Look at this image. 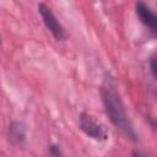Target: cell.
Listing matches in <instances>:
<instances>
[{"mask_svg":"<svg viewBox=\"0 0 157 157\" xmlns=\"http://www.w3.org/2000/svg\"><path fill=\"white\" fill-rule=\"evenodd\" d=\"M101 97L105 114L109 118L110 123L117 129H119L126 136V139L137 141V134L126 114L125 105L115 87V83L109 75L107 76V78H104V82L101 87Z\"/></svg>","mask_w":157,"mask_h":157,"instance_id":"6da1fadb","label":"cell"},{"mask_svg":"<svg viewBox=\"0 0 157 157\" xmlns=\"http://www.w3.org/2000/svg\"><path fill=\"white\" fill-rule=\"evenodd\" d=\"M37 9H38V13L42 17L44 26L53 34V37L56 40H65L67 38V33H66L64 26L59 22V20L56 18L54 12L52 11V9L44 2H39Z\"/></svg>","mask_w":157,"mask_h":157,"instance_id":"7a4b0ae2","label":"cell"},{"mask_svg":"<svg viewBox=\"0 0 157 157\" xmlns=\"http://www.w3.org/2000/svg\"><path fill=\"white\" fill-rule=\"evenodd\" d=\"M80 130L92 140L105 141L108 139V131L103 124L97 121L93 117L87 113H81L78 117Z\"/></svg>","mask_w":157,"mask_h":157,"instance_id":"3957f363","label":"cell"},{"mask_svg":"<svg viewBox=\"0 0 157 157\" xmlns=\"http://www.w3.org/2000/svg\"><path fill=\"white\" fill-rule=\"evenodd\" d=\"M135 11H136V15L139 16L140 21L147 28H150V31L157 37V13L153 12L142 1H137L135 4Z\"/></svg>","mask_w":157,"mask_h":157,"instance_id":"277c9868","label":"cell"},{"mask_svg":"<svg viewBox=\"0 0 157 157\" xmlns=\"http://www.w3.org/2000/svg\"><path fill=\"white\" fill-rule=\"evenodd\" d=\"M7 135H9V139L10 141L13 144V145H23L25 141H26V136H27V129H26V125L22 123V121H12L10 125H9V129H7Z\"/></svg>","mask_w":157,"mask_h":157,"instance_id":"5b68a950","label":"cell"},{"mask_svg":"<svg viewBox=\"0 0 157 157\" xmlns=\"http://www.w3.org/2000/svg\"><path fill=\"white\" fill-rule=\"evenodd\" d=\"M48 156L49 157H63L60 147L58 145H55V144H50L48 146Z\"/></svg>","mask_w":157,"mask_h":157,"instance_id":"8992f818","label":"cell"},{"mask_svg":"<svg viewBox=\"0 0 157 157\" xmlns=\"http://www.w3.org/2000/svg\"><path fill=\"white\" fill-rule=\"evenodd\" d=\"M148 66H150V71H151L152 76L157 80V56H152V58L150 59Z\"/></svg>","mask_w":157,"mask_h":157,"instance_id":"52a82bcc","label":"cell"},{"mask_svg":"<svg viewBox=\"0 0 157 157\" xmlns=\"http://www.w3.org/2000/svg\"><path fill=\"white\" fill-rule=\"evenodd\" d=\"M132 157H147V156L142 155V153L139 152V151H134V152H132Z\"/></svg>","mask_w":157,"mask_h":157,"instance_id":"ba28073f","label":"cell"},{"mask_svg":"<svg viewBox=\"0 0 157 157\" xmlns=\"http://www.w3.org/2000/svg\"><path fill=\"white\" fill-rule=\"evenodd\" d=\"M151 125H152V128L155 129V130H157V120H151Z\"/></svg>","mask_w":157,"mask_h":157,"instance_id":"9c48e42d","label":"cell"},{"mask_svg":"<svg viewBox=\"0 0 157 157\" xmlns=\"http://www.w3.org/2000/svg\"><path fill=\"white\" fill-rule=\"evenodd\" d=\"M156 98H157V92H156Z\"/></svg>","mask_w":157,"mask_h":157,"instance_id":"30bf717a","label":"cell"}]
</instances>
